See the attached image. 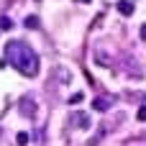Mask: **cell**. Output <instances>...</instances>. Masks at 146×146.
I'll use <instances>...</instances> for the list:
<instances>
[{"label":"cell","mask_w":146,"mask_h":146,"mask_svg":"<svg viewBox=\"0 0 146 146\" xmlns=\"http://www.w3.org/2000/svg\"><path fill=\"white\" fill-rule=\"evenodd\" d=\"M5 62L10 67H15L23 77H36L38 74V67H41L38 54L26 41H18V38H13V41L5 44Z\"/></svg>","instance_id":"6da1fadb"},{"label":"cell","mask_w":146,"mask_h":146,"mask_svg":"<svg viewBox=\"0 0 146 146\" xmlns=\"http://www.w3.org/2000/svg\"><path fill=\"white\" fill-rule=\"evenodd\" d=\"M18 110H21L26 118H33V115H36V103H33L31 98H21V100H18Z\"/></svg>","instance_id":"7a4b0ae2"},{"label":"cell","mask_w":146,"mask_h":146,"mask_svg":"<svg viewBox=\"0 0 146 146\" xmlns=\"http://www.w3.org/2000/svg\"><path fill=\"white\" fill-rule=\"evenodd\" d=\"M110 105H113V98H95V100H92V108L100 110V113H105Z\"/></svg>","instance_id":"3957f363"},{"label":"cell","mask_w":146,"mask_h":146,"mask_svg":"<svg viewBox=\"0 0 146 146\" xmlns=\"http://www.w3.org/2000/svg\"><path fill=\"white\" fill-rule=\"evenodd\" d=\"M115 8H118L121 15H133V3H131V0H118Z\"/></svg>","instance_id":"277c9868"},{"label":"cell","mask_w":146,"mask_h":146,"mask_svg":"<svg viewBox=\"0 0 146 146\" xmlns=\"http://www.w3.org/2000/svg\"><path fill=\"white\" fill-rule=\"evenodd\" d=\"M74 126H80V128H90V118H87L85 113H77V115H74Z\"/></svg>","instance_id":"5b68a950"},{"label":"cell","mask_w":146,"mask_h":146,"mask_svg":"<svg viewBox=\"0 0 146 146\" xmlns=\"http://www.w3.org/2000/svg\"><path fill=\"white\" fill-rule=\"evenodd\" d=\"M23 23H26V28H38V18H36V15H28Z\"/></svg>","instance_id":"8992f818"},{"label":"cell","mask_w":146,"mask_h":146,"mask_svg":"<svg viewBox=\"0 0 146 146\" xmlns=\"http://www.w3.org/2000/svg\"><path fill=\"white\" fill-rule=\"evenodd\" d=\"M82 100H85V95H82V92H74V95L69 98V105H77V103H82Z\"/></svg>","instance_id":"52a82bcc"},{"label":"cell","mask_w":146,"mask_h":146,"mask_svg":"<svg viewBox=\"0 0 146 146\" xmlns=\"http://www.w3.org/2000/svg\"><path fill=\"white\" fill-rule=\"evenodd\" d=\"M0 28H3V31L13 28V21H10V18H0Z\"/></svg>","instance_id":"ba28073f"},{"label":"cell","mask_w":146,"mask_h":146,"mask_svg":"<svg viewBox=\"0 0 146 146\" xmlns=\"http://www.w3.org/2000/svg\"><path fill=\"white\" fill-rule=\"evenodd\" d=\"M15 141H18V146H26V144H28V133H18Z\"/></svg>","instance_id":"9c48e42d"},{"label":"cell","mask_w":146,"mask_h":146,"mask_svg":"<svg viewBox=\"0 0 146 146\" xmlns=\"http://www.w3.org/2000/svg\"><path fill=\"white\" fill-rule=\"evenodd\" d=\"M136 118H139V121H146V105H141V108H139V113H136Z\"/></svg>","instance_id":"30bf717a"},{"label":"cell","mask_w":146,"mask_h":146,"mask_svg":"<svg viewBox=\"0 0 146 146\" xmlns=\"http://www.w3.org/2000/svg\"><path fill=\"white\" fill-rule=\"evenodd\" d=\"M141 38H144V41H146V23H144V26H141Z\"/></svg>","instance_id":"8fae6325"},{"label":"cell","mask_w":146,"mask_h":146,"mask_svg":"<svg viewBox=\"0 0 146 146\" xmlns=\"http://www.w3.org/2000/svg\"><path fill=\"white\" fill-rule=\"evenodd\" d=\"M80 3H92V0H80Z\"/></svg>","instance_id":"7c38bea8"}]
</instances>
